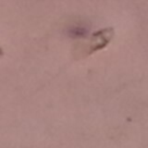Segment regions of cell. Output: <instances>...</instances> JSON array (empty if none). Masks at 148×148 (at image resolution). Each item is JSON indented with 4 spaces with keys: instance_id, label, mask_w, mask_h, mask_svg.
Returning <instances> with one entry per match:
<instances>
[{
    "instance_id": "6da1fadb",
    "label": "cell",
    "mask_w": 148,
    "mask_h": 148,
    "mask_svg": "<svg viewBox=\"0 0 148 148\" xmlns=\"http://www.w3.org/2000/svg\"><path fill=\"white\" fill-rule=\"evenodd\" d=\"M68 32H69V35L72 37H82V36H84L87 34V28L84 25L76 24V25H73L72 28H69Z\"/></svg>"
}]
</instances>
